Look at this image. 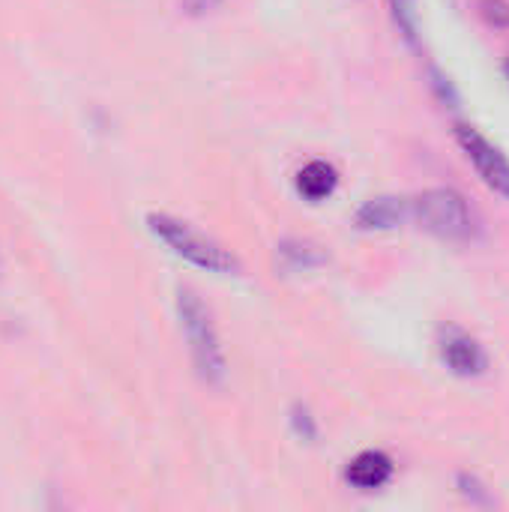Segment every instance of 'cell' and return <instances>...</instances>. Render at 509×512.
I'll return each mask as SVG.
<instances>
[{
    "mask_svg": "<svg viewBox=\"0 0 509 512\" xmlns=\"http://www.w3.org/2000/svg\"><path fill=\"white\" fill-rule=\"evenodd\" d=\"M177 318H180V327H183V336H186L198 378L210 387H219L228 375L225 348H222L219 330L213 324L210 306L189 285L177 288Z\"/></svg>",
    "mask_w": 509,
    "mask_h": 512,
    "instance_id": "6da1fadb",
    "label": "cell"
},
{
    "mask_svg": "<svg viewBox=\"0 0 509 512\" xmlns=\"http://www.w3.org/2000/svg\"><path fill=\"white\" fill-rule=\"evenodd\" d=\"M147 228H150V234L162 246H168L171 255L183 258L192 267H201L207 273H222V276L240 273V261L222 243H216L213 237L195 231L183 219H174L168 213H150L147 216Z\"/></svg>",
    "mask_w": 509,
    "mask_h": 512,
    "instance_id": "7a4b0ae2",
    "label": "cell"
},
{
    "mask_svg": "<svg viewBox=\"0 0 509 512\" xmlns=\"http://www.w3.org/2000/svg\"><path fill=\"white\" fill-rule=\"evenodd\" d=\"M411 219L420 222L429 234L453 243H468L480 234V219L471 207V201L447 186L426 189L411 201Z\"/></svg>",
    "mask_w": 509,
    "mask_h": 512,
    "instance_id": "3957f363",
    "label": "cell"
},
{
    "mask_svg": "<svg viewBox=\"0 0 509 512\" xmlns=\"http://www.w3.org/2000/svg\"><path fill=\"white\" fill-rule=\"evenodd\" d=\"M456 141L459 147L465 150L468 162L474 165V171L480 174V180L498 192L509 198V159L474 126H456Z\"/></svg>",
    "mask_w": 509,
    "mask_h": 512,
    "instance_id": "277c9868",
    "label": "cell"
},
{
    "mask_svg": "<svg viewBox=\"0 0 509 512\" xmlns=\"http://www.w3.org/2000/svg\"><path fill=\"white\" fill-rule=\"evenodd\" d=\"M441 360L456 372V375H462V378H471V375H480L483 369H486V351H483V345L474 339V336H468L465 330H459V327H447L444 333H441Z\"/></svg>",
    "mask_w": 509,
    "mask_h": 512,
    "instance_id": "5b68a950",
    "label": "cell"
},
{
    "mask_svg": "<svg viewBox=\"0 0 509 512\" xmlns=\"http://www.w3.org/2000/svg\"><path fill=\"white\" fill-rule=\"evenodd\" d=\"M405 219H411V201L390 198V195H381V198L366 201L357 210V216H354L357 228H363V231H393Z\"/></svg>",
    "mask_w": 509,
    "mask_h": 512,
    "instance_id": "8992f818",
    "label": "cell"
},
{
    "mask_svg": "<svg viewBox=\"0 0 509 512\" xmlns=\"http://www.w3.org/2000/svg\"><path fill=\"white\" fill-rule=\"evenodd\" d=\"M390 477H393V462H390V456H384L378 450L360 453L354 462H348V471H345V480L360 492H375V489L387 486Z\"/></svg>",
    "mask_w": 509,
    "mask_h": 512,
    "instance_id": "52a82bcc",
    "label": "cell"
},
{
    "mask_svg": "<svg viewBox=\"0 0 509 512\" xmlns=\"http://www.w3.org/2000/svg\"><path fill=\"white\" fill-rule=\"evenodd\" d=\"M339 186V174L330 162L312 159L300 168L297 174V192L309 201H324L327 195H333Z\"/></svg>",
    "mask_w": 509,
    "mask_h": 512,
    "instance_id": "ba28073f",
    "label": "cell"
},
{
    "mask_svg": "<svg viewBox=\"0 0 509 512\" xmlns=\"http://www.w3.org/2000/svg\"><path fill=\"white\" fill-rule=\"evenodd\" d=\"M327 249L318 246L315 240H300V237H291V240H282L279 243V261L285 270H315L321 264H327Z\"/></svg>",
    "mask_w": 509,
    "mask_h": 512,
    "instance_id": "9c48e42d",
    "label": "cell"
},
{
    "mask_svg": "<svg viewBox=\"0 0 509 512\" xmlns=\"http://www.w3.org/2000/svg\"><path fill=\"white\" fill-rule=\"evenodd\" d=\"M390 9H393L396 27L414 45L417 42V0H390Z\"/></svg>",
    "mask_w": 509,
    "mask_h": 512,
    "instance_id": "30bf717a",
    "label": "cell"
},
{
    "mask_svg": "<svg viewBox=\"0 0 509 512\" xmlns=\"http://www.w3.org/2000/svg\"><path fill=\"white\" fill-rule=\"evenodd\" d=\"M480 9L495 27H507L509 24V3H504V0H480Z\"/></svg>",
    "mask_w": 509,
    "mask_h": 512,
    "instance_id": "8fae6325",
    "label": "cell"
},
{
    "mask_svg": "<svg viewBox=\"0 0 509 512\" xmlns=\"http://www.w3.org/2000/svg\"><path fill=\"white\" fill-rule=\"evenodd\" d=\"M222 3H225V0H180L183 12L192 15V18H204V15H210V12H216Z\"/></svg>",
    "mask_w": 509,
    "mask_h": 512,
    "instance_id": "7c38bea8",
    "label": "cell"
},
{
    "mask_svg": "<svg viewBox=\"0 0 509 512\" xmlns=\"http://www.w3.org/2000/svg\"><path fill=\"white\" fill-rule=\"evenodd\" d=\"M507 75H509V66H507Z\"/></svg>",
    "mask_w": 509,
    "mask_h": 512,
    "instance_id": "4fadbf2b",
    "label": "cell"
}]
</instances>
